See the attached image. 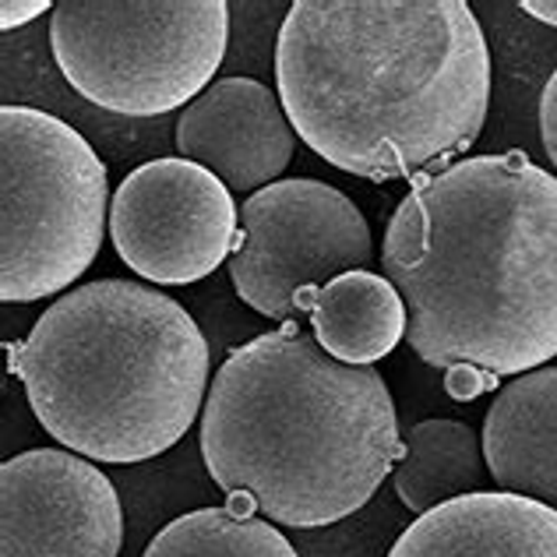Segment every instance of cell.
<instances>
[{
    "mask_svg": "<svg viewBox=\"0 0 557 557\" xmlns=\"http://www.w3.org/2000/svg\"><path fill=\"white\" fill-rule=\"evenodd\" d=\"M275 85L329 166L420 181L480 138L491 50L466 0H297L278 28Z\"/></svg>",
    "mask_w": 557,
    "mask_h": 557,
    "instance_id": "1",
    "label": "cell"
},
{
    "mask_svg": "<svg viewBox=\"0 0 557 557\" xmlns=\"http://www.w3.org/2000/svg\"><path fill=\"white\" fill-rule=\"evenodd\" d=\"M381 269L431 368L519 377L557 357V177L525 152L469 156L413 181Z\"/></svg>",
    "mask_w": 557,
    "mask_h": 557,
    "instance_id": "2",
    "label": "cell"
},
{
    "mask_svg": "<svg viewBox=\"0 0 557 557\" xmlns=\"http://www.w3.org/2000/svg\"><path fill=\"white\" fill-rule=\"evenodd\" d=\"M403 451L385 377L329 357L300 321L233 349L201 409L209 476L293 530H321L360 511Z\"/></svg>",
    "mask_w": 557,
    "mask_h": 557,
    "instance_id": "3",
    "label": "cell"
},
{
    "mask_svg": "<svg viewBox=\"0 0 557 557\" xmlns=\"http://www.w3.org/2000/svg\"><path fill=\"white\" fill-rule=\"evenodd\" d=\"M11 371L53 442L92 462H145L190 431L209 399V343L145 283L99 278L53 300Z\"/></svg>",
    "mask_w": 557,
    "mask_h": 557,
    "instance_id": "4",
    "label": "cell"
},
{
    "mask_svg": "<svg viewBox=\"0 0 557 557\" xmlns=\"http://www.w3.org/2000/svg\"><path fill=\"white\" fill-rule=\"evenodd\" d=\"M0 300L33 304L75 286L110 230V181L61 116L0 110Z\"/></svg>",
    "mask_w": 557,
    "mask_h": 557,
    "instance_id": "5",
    "label": "cell"
},
{
    "mask_svg": "<svg viewBox=\"0 0 557 557\" xmlns=\"http://www.w3.org/2000/svg\"><path fill=\"white\" fill-rule=\"evenodd\" d=\"M50 47L82 99L124 116L190 107L230 47L223 0H61Z\"/></svg>",
    "mask_w": 557,
    "mask_h": 557,
    "instance_id": "6",
    "label": "cell"
},
{
    "mask_svg": "<svg viewBox=\"0 0 557 557\" xmlns=\"http://www.w3.org/2000/svg\"><path fill=\"white\" fill-rule=\"evenodd\" d=\"M371 258V226L357 205L325 181L293 177L244 201L230 278L251 311L293 321L304 289L363 272Z\"/></svg>",
    "mask_w": 557,
    "mask_h": 557,
    "instance_id": "7",
    "label": "cell"
},
{
    "mask_svg": "<svg viewBox=\"0 0 557 557\" xmlns=\"http://www.w3.org/2000/svg\"><path fill=\"white\" fill-rule=\"evenodd\" d=\"M240 237L230 187L190 159H152L113 190L110 240L124 265L159 286L212 275Z\"/></svg>",
    "mask_w": 557,
    "mask_h": 557,
    "instance_id": "8",
    "label": "cell"
},
{
    "mask_svg": "<svg viewBox=\"0 0 557 557\" xmlns=\"http://www.w3.org/2000/svg\"><path fill=\"white\" fill-rule=\"evenodd\" d=\"M124 511L92 459L33 448L0 466V557H116Z\"/></svg>",
    "mask_w": 557,
    "mask_h": 557,
    "instance_id": "9",
    "label": "cell"
},
{
    "mask_svg": "<svg viewBox=\"0 0 557 557\" xmlns=\"http://www.w3.org/2000/svg\"><path fill=\"white\" fill-rule=\"evenodd\" d=\"M181 159L205 166L230 195H258L293 163L297 131L283 99L255 78H219L177 121Z\"/></svg>",
    "mask_w": 557,
    "mask_h": 557,
    "instance_id": "10",
    "label": "cell"
},
{
    "mask_svg": "<svg viewBox=\"0 0 557 557\" xmlns=\"http://www.w3.org/2000/svg\"><path fill=\"white\" fill-rule=\"evenodd\" d=\"M388 557H557V511L505 491L466 494L420 516Z\"/></svg>",
    "mask_w": 557,
    "mask_h": 557,
    "instance_id": "11",
    "label": "cell"
},
{
    "mask_svg": "<svg viewBox=\"0 0 557 557\" xmlns=\"http://www.w3.org/2000/svg\"><path fill=\"white\" fill-rule=\"evenodd\" d=\"M483 459L497 491L557 511V368H536L497 388L483 420Z\"/></svg>",
    "mask_w": 557,
    "mask_h": 557,
    "instance_id": "12",
    "label": "cell"
},
{
    "mask_svg": "<svg viewBox=\"0 0 557 557\" xmlns=\"http://www.w3.org/2000/svg\"><path fill=\"white\" fill-rule=\"evenodd\" d=\"M297 314L311 318L314 339L349 368H374L406 339V304L392 278L346 272L321 289H304Z\"/></svg>",
    "mask_w": 557,
    "mask_h": 557,
    "instance_id": "13",
    "label": "cell"
},
{
    "mask_svg": "<svg viewBox=\"0 0 557 557\" xmlns=\"http://www.w3.org/2000/svg\"><path fill=\"white\" fill-rule=\"evenodd\" d=\"M487 480L483 437L459 420H420L406 434V451L392 473L399 502L417 516H428L456 497L480 494Z\"/></svg>",
    "mask_w": 557,
    "mask_h": 557,
    "instance_id": "14",
    "label": "cell"
},
{
    "mask_svg": "<svg viewBox=\"0 0 557 557\" xmlns=\"http://www.w3.org/2000/svg\"><path fill=\"white\" fill-rule=\"evenodd\" d=\"M255 502L230 497L223 508H198L163 525L141 557H300L275 530L255 516Z\"/></svg>",
    "mask_w": 557,
    "mask_h": 557,
    "instance_id": "15",
    "label": "cell"
},
{
    "mask_svg": "<svg viewBox=\"0 0 557 557\" xmlns=\"http://www.w3.org/2000/svg\"><path fill=\"white\" fill-rule=\"evenodd\" d=\"M445 392L456 403H469L483 392H497V374L476 371V368H469V363H456V368L445 371Z\"/></svg>",
    "mask_w": 557,
    "mask_h": 557,
    "instance_id": "16",
    "label": "cell"
},
{
    "mask_svg": "<svg viewBox=\"0 0 557 557\" xmlns=\"http://www.w3.org/2000/svg\"><path fill=\"white\" fill-rule=\"evenodd\" d=\"M540 138H544L547 159L557 170V67L544 85V96H540Z\"/></svg>",
    "mask_w": 557,
    "mask_h": 557,
    "instance_id": "17",
    "label": "cell"
},
{
    "mask_svg": "<svg viewBox=\"0 0 557 557\" xmlns=\"http://www.w3.org/2000/svg\"><path fill=\"white\" fill-rule=\"evenodd\" d=\"M57 4H50V0H4L0 4V28H18V25H28L33 18H39V14H53Z\"/></svg>",
    "mask_w": 557,
    "mask_h": 557,
    "instance_id": "18",
    "label": "cell"
},
{
    "mask_svg": "<svg viewBox=\"0 0 557 557\" xmlns=\"http://www.w3.org/2000/svg\"><path fill=\"white\" fill-rule=\"evenodd\" d=\"M522 11L544 25H557V0H522Z\"/></svg>",
    "mask_w": 557,
    "mask_h": 557,
    "instance_id": "19",
    "label": "cell"
}]
</instances>
